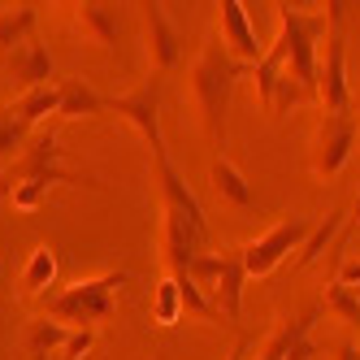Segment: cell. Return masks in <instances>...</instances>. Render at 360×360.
Instances as JSON below:
<instances>
[{
	"mask_svg": "<svg viewBox=\"0 0 360 360\" xmlns=\"http://www.w3.org/2000/svg\"><path fill=\"white\" fill-rule=\"evenodd\" d=\"M356 100H360V96H356Z\"/></svg>",
	"mask_w": 360,
	"mask_h": 360,
	"instance_id": "d6a6232c",
	"label": "cell"
},
{
	"mask_svg": "<svg viewBox=\"0 0 360 360\" xmlns=\"http://www.w3.org/2000/svg\"><path fill=\"white\" fill-rule=\"evenodd\" d=\"M343 217H347L343 209H330V213H326V221H317V226H313V235L304 239V248H300V256H295V265H313L317 256H326L330 239L343 230Z\"/></svg>",
	"mask_w": 360,
	"mask_h": 360,
	"instance_id": "7402d4cb",
	"label": "cell"
},
{
	"mask_svg": "<svg viewBox=\"0 0 360 360\" xmlns=\"http://www.w3.org/2000/svg\"><path fill=\"white\" fill-rule=\"evenodd\" d=\"M252 65L235 61L221 48V39H209L200 48V57L191 65V96L204 122V135L213 139V148H226V113H230V96H235V83L248 79Z\"/></svg>",
	"mask_w": 360,
	"mask_h": 360,
	"instance_id": "6da1fadb",
	"label": "cell"
},
{
	"mask_svg": "<svg viewBox=\"0 0 360 360\" xmlns=\"http://www.w3.org/2000/svg\"><path fill=\"white\" fill-rule=\"evenodd\" d=\"M191 278H195V287L217 304L221 321H239V313H243V282H248L243 248L204 252L200 261L191 265Z\"/></svg>",
	"mask_w": 360,
	"mask_h": 360,
	"instance_id": "277c9868",
	"label": "cell"
},
{
	"mask_svg": "<svg viewBox=\"0 0 360 360\" xmlns=\"http://www.w3.org/2000/svg\"><path fill=\"white\" fill-rule=\"evenodd\" d=\"M248 347H252V343H248V339H239L235 347H230V356H226V360H243V356H248Z\"/></svg>",
	"mask_w": 360,
	"mask_h": 360,
	"instance_id": "f546056e",
	"label": "cell"
},
{
	"mask_svg": "<svg viewBox=\"0 0 360 360\" xmlns=\"http://www.w3.org/2000/svg\"><path fill=\"white\" fill-rule=\"evenodd\" d=\"M39 22L35 5H13V9H0V57L18 53L22 44H31V31Z\"/></svg>",
	"mask_w": 360,
	"mask_h": 360,
	"instance_id": "e0dca14e",
	"label": "cell"
},
{
	"mask_svg": "<svg viewBox=\"0 0 360 360\" xmlns=\"http://www.w3.org/2000/svg\"><path fill=\"white\" fill-rule=\"evenodd\" d=\"M352 213H356V221H360V200H356V209H352Z\"/></svg>",
	"mask_w": 360,
	"mask_h": 360,
	"instance_id": "1f68e13d",
	"label": "cell"
},
{
	"mask_svg": "<svg viewBox=\"0 0 360 360\" xmlns=\"http://www.w3.org/2000/svg\"><path fill=\"white\" fill-rule=\"evenodd\" d=\"M57 87H61V109H57V117H91V113H105L109 109L105 96H100L91 83H83V79H61Z\"/></svg>",
	"mask_w": 360,
	"mask_h": 360,
	"instance_id": "ac0fdd59",
	"label": "cell"
},
{
	"mask_svg": "<svg viewBox=\"0 0 360 360\" xmlns=\"http://www.w3.org/2000/svg\"><path fill=\"white\" fill-rule=\"evenodd\" d=\"M317 313H321V304H313L308 313H300V317H291V321H278L274 334L265 339V347L256 352V360H291V356L308 343V330H313Z\"/></svg>",
	"mask_w": 360,
	"mask_h": 360,
	"instance_id": "5bb4252c",
	"label": "cell"
},
{
	"mask_svg": "<svg viewBox=\"0 0 360 360\" xmlns=\"http://www.w3.org/2000/svg\"><path fill=\"white\" fill-rule=\"evenodd\" d=\"M9 200H13L18 213H35L39 204L48 200V187H44V183H13V187H9Z\"/></svg>",
	"mask_w": 360,
	"mask_h": 360,
	"instance_id": "484cf974",
	"label": "cell"
},
{
	"mask_svg": "<svg viewBox=\"0 0 360 360\" xmlns=\"http://www.w3.org/2000/svg\"><path fill=\"white\" fill-rule=\"evenodd\" d=\"M209 174H213V191H217L226 204H235V209H248V204H252V187H248V178H243V169L230 161L226 152H217V157H213Z\"/></svg>",
	"mask_w": 360,
	"mask_h": 360,
	"instance_id": "2e32d148",
	"label": "cell"
},
{
	"mask_svg": "<svg viewBox=\"0 0 360 360\" xmlns=\"http://www.w3.org/2000/svg\"><path fill=\"white\" fill-rule=\"evenodd\" d=\"M360 139V117L356 113H326L317 126V139H313V174L317 178H339L343 165L352 161Z\"/></svg>",
	"mask_w": 360,
	"mask_h": 360,
	"instance_id": "ba28073f",
	"label": "cell"
},
{
	"mask_svg": "<svg viewBox=\"0 0 360 360\" xmlns=\"http://www.w3.org/2000/svg\"><path fill=\"white\" fill-rule=\"evenodd\" d=\"M161 91H165V74H157V70H148V79L135 87V91H126V96H105V105L117 113V117H126L135 126V131L148 139V148H152V157H165V135H161Z\"/></svg>",
	"mask_w": 360,
	"mask_h": 360,
	"instance_id": "8992f818",
	"label": "cell"
},
{
	"mask_svg": "<svg viewBox=\"0 0 360 360\" xmlns=\"http://www.w3.org/2000/svg\"><path fill=\"white\" fill-rule=\"evenodd\" d=\"M334 282H343V287L360 291V261H347V265H339V274H334Z\"/></svg>",
	"mask_w": 360,
	"mask_h": 360,
	"instance_id": "83f0119b",
	"label": "cell"
},
{
	"mask_svg": "<svg viewBox=\"0 0 360 360\" xmlns=\"http://www.w3.org/2000/svg\"><path fill=\"white\" fill-rule=\"evenodd\" d=\"M91 343H96L91 330H70V339H65V347H61V360H83V356L91 352Z\"/></svg>",
	"mask_w": 360,
	"mask_h": 360,
	"instance_id": "4316f807",
	"label": "cell"
},
{
	"mask_svg": "<svg viewBox=\"0 0 360 360\" xmlns=\"http://www.w3.org/2000/svg\"><path fill=\"white\" fill-rule=\"evenodd\" d=\"M27 143H31V131H27V126L13 117V109L5 105V109H0V165L13 161V152H22Z\"/></svg>",
	"mask_w": 360,
	"mask_h": 360,
	"instance_id": "d4e9b609",
	"label": "cell"
},
{
	"mask_svg": "<svg viewBox=\"0 0 360 360\" xmlns=\"http://www.w3.org/2000/svg\"><path fill=\"white\" fill-rule=\"evenodd\" d=\"M330 22V18H326ZM317 100L326 113H352V83H347V35L343 22H330L326 61L317 70Z\"/></svg>",
	"mask_w": 360,
	"mask_h": 360,
	"instance_id": "9c48e42d",
	"label": "cell"
},
{
	"mask_svg": "<svg viewBox=\"0 0 360 360\" xmlns=\"http://www.w3.org/2000/svg\"><path fill=\"white\" fill-rule=\"evenodd\" d=\"M143 9V27H148V61L157 74H169L178 61H183V35H178V27L169 22L165 5H157V0H148Z\"/></svg>",
	"mask_w": 360,
	"mask_h": 360,
	"instance_id": "7c38bea8",
	"label": "cell"
},
{
	"mask_svg": "<svg viewBox=\"0 0 360 360\" xmlns=\"http://www.w3.org/2000/svg\"><path fill=\"white\" fill-rule=\"evenodd\" d=\"M65 339H70V330H65L61 321H53V317H39V321H31V326H27V356H31V360L61 356Z\"/></svg>",
	"mask_w": 360,
	"mask_h": 360,
	"instance_id": "44dd1931",
	"label": "cell"
},
{
	"mask_svg": "<svg viewBox=\"0 0 360 360\" xmlns=\"http://www.w3.org/2000/svg\"><path fill=\"white\" fill-rule=\"evenodd\" d=\"M321 304H326L339 321H347V326H356V330H360V295H356L352 287H343V282H330Z\"/></svg>",
	"mask_w": 360,
	"mask_h": 360,
	"instance_id": "cb8c5ba5",
	"label": "cell"
},
{
	"mask_svg": "<svg viewBox=\"0 0 360 360\" xmlns=\"http://www.w3.org/2000/svg\"><path fill=\"white\" fill-rule=\"evenodd\" d=\"M74 9V27H79L91 44L100 48H117V13L113 5H100V0H83V5H70Z\"/></svg>",
	"mask_w": 360,
	"mask_h": 360,
	"instance_id": "9a60e30c",
	"label": "cell"
},
{
	"mask_svg": "<svg viewBox=\"0 0 360 360\" xmlns=\"http://www.w3.org/2000/svg\"><path fill=\"white\" fill-rule=\"evenodd\" d=\"M334 360H360V347L347 343V339H343V343H334Z\"/></svg>",
	"mask_w": 360,
	"mask_h": 360,
	"instance_id": "f1b7e54d",
	"label": "cell"
},
{
	"mask_svg": "<svg viewBox=\"0 0 360 360\" xmlns=\"http://www.w3.org/2000/svg\"><path fill=\"white\" fill-rule=\"evenodd\" d=\"M131 287V274L126 269H109V274H96V278H83L74 287L48 295L44 317L61 321L65 330H96L100 321H109L117 313V291Z\"/></svg>",
	"mask_w": 360,
	"mask_h": 360,
	"instance_id": "7a4b0ae2",
	"label": "cell"
},
{
	"mask_svg": "<svg viewBox=\"0 0 360 360\" xmlns=\"http://www.w3.org/2000/svg\"><path fill=\"white\" fill-rule=\"evenodd\" d=\"M313 226H317L313 217H287V221L269 226L265 235H256L252 243H243V269H248V278H265V274H274L291 252L304 248V239L313 235Z\"/></svg>",
	"mask_w": 360,
	"mask_h": 360,
	"instance_id": "52a82bcc",
	"label": "cell"
},
{
	"mask_svg": "<svg viewBox=\"0 0 360 360\" xmlns=\"http://www.w3.org/2000/svg\"><path fill=\"white\" fill-rule=\"evenodd\" d=\"M152 321L157 326H178L183 321V295H178V282L165 274L157 282V300H152Z\"/></svg>",
	"mask_w": 360,
	"mask_h": 360,
	"instance_id": "603a6c76",
	"label": "cell"
},
{
	"mask_svg": "<svg viewBox=\"0 0 360 360\" xmlns=\"http://www.w3.org/2000/svg\"><path fill=\"white\" fill-rule=\"evenodd\" d=\"M53 278H57V256H53V248H48V243H39L27 256V265H22L18 287H22V295H44L48 287H53Z\"/></svg>",
	"mask_w": 360,
	"mask_h": 360,
	"instance_id": "ffe728a7",
	"label": "cell"
},
{
	"mask_svg": "<svg viewBox=\"0 0 360 360\" xmlns=\"http://www.w3.org/2000/svg\"><path fill=\"white\" fill-rule=\"evenodd\" d=\"M5 187L13 183H44V187H53V183H65V187H96L87 174H74L61 165V143L53 131H39L31 135V143L18 152V161L9 165V174L0 178Z\"/></svg>",
	"mask_w": 360,
	"mask_h": 360,
	"instance_id": "5b68a950",
	"label": "cell"
},
{
	"mask_svg": "<svg viewBox=\"0 0 360 360\" xmlns=\"http://www.w3.org/2000/svg\"><path fill=\"white\" fill-rule=\"evenodd\" d=\"M278 9V39L287 44V79H295L308 96H317V39L326 35V13H304L295 5Z\"/></svg>",
	"mask_w": 360,
	"mask_h": 360,
	"instance_id": "3957f363",
	"label": "cell"
},
{
	"mask_svg": "<svg viewBox=\"0 0 360 360\" xmlns=\"http://www.w3.org/2000/svg\"><path fill=\"white\" fill-rule=\"evenodd\" d=\"M9 109H13V117L31 131V126H39L48 113H57V109H61V87H57V83L35 87V91H27V96H18Z\"/></svg>",
	"mask_w": 360,
	"mask_h": 360,
	"instance_id": "d6986e66",
	"label": "cell"
},
{
	"mask_svg": "<svg viewBox=\"0 0 360 360\" xmlns=\"http://www.w3.org/2000/svg\"><path fill=\"white\" fill-rule=\"evenodd\" d=\"M313 356H317V347H313V343H304V347H300L291 360H313Z\"/></svg>",
	"mask_w": 360,
	"mask_h": 360,
	"instance_id": "4dcf8cb0",
	"label": "cell"
},
{
	"mask_svg": "<svg viewBox=\"0 0 360 360\" xmlns=\"http://www.w3.org/2000/svg\"><path fill=\"white\" fill-rule=\"evenodd\" d=\"M217 39H221V48L235 61H243V65H256L269 48L256 39V31H252V18H248V9L239 5V0H221L217 5Z\"/></svg>",
	"mask_w": 360,
	"mask_h": 360,
	"instance_id": "8fae6325",
	"label": "cell"
},
{
	"mask_svg": "<svg viewBox=\"0 0 360 360\" xmlns=\"http://www.w3.org/2000/svg\"><path fill=\"white\" fill-rule=\"evenodd\" d=\"M152 174H157V191H161V217H174V221H187L191 230H200V235H209V221H204V209L195 191L187 187V178L178 174V165L165 157H152Z\"/></svg>",
	"mask_w": 360,
	"mask_h": 360,
	"instance_id": "30bf717a",
	"label": "cell"
},
{
	"mask_svg": "<svg viewBox=\"0 0 360 360\" xmlns=\"http://www.w3.org/2000/svg\"><path fill=\"white\" fill-rule=\"evenodd\" d=\"M5 74L13 79L18 96H27L35 87H48L53 83V53H48L39 39H31V44H22L18 53L5 57Z\"/></svg>",
	"mask_w": 360,
	"mask_h": 360,
	"instance_id": "4fadbf2b",
	"label": "cell"
}]
</instances>
